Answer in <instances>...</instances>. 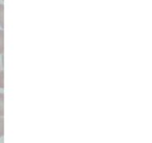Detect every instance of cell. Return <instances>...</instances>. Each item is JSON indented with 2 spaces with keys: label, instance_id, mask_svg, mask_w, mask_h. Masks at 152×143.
<instances>
[{
  "label": "cell",
  "instance_id": "1",
  "mask_svg": "<svg viewBox=\"0 0 152 143\" xmlns=\"http://www.w3.org/2000/svg\"><path fill=\"white\" fill-rule=\"evenodd\" d=\"M4 117V94L0 93V118Z\"/></svg>",
  "mask_w": 152,
  "mask_h": 143
},
{
  "label": "cell",
  "instance_id": "2",
  "mask_svg": "<svg viewBox=\"0 0 152 143\" xmlns=\"http://www.w3.org/2000/svg\"><path fill=\"white\" fill-rule=\"evenodd\" d=\"M4 53V31L0 30V54Z\"/></svg>",
  "mask_w": 152,
  "mask_h": 143
},
{
  "label": "cell",
  "instance_id": "3",
  "mask_svg": "<svg viewBox=\"0 0 152 143\" xmlns=\"http://www.w3.org/2000/svg\"><path fill=\"white\" fill-rule=\"evenodd\" d=\"M0 26L4 27V5L0 4Z\"/></svg>",
  "mask_w": 152,
  "mask_h": 143
},
{
  "label": "cell",
  "instance_id": "4",
  "mask_svg": "<svg viewBox=\"0 0 152 143\" xmlns=\"http://www.w3.org/2000/svg\"><path fill=\"white\" fill-rule=\"evenodd\" d=\"M4 136V118H0V137Z\"/></svg>",
  "mask_w": 152,
  "mask_h": 143
},
{
  "label": "cell",
  "instance_id": "5",
  "mask_svg": "<svg viewBox=\"0 0 152 143\" xmlns=\"http://www.w3.org/2000/svg\"><path fill=\"white\" fill-rule=\"evenodd\" d=\"M0 88H4V71L0 70Z\"/></svg>",
  "mask_w": 152,
  "mask_h": 143
}]
</instances>
